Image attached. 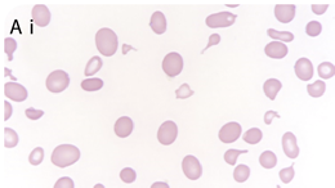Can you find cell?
Wrapping results in <instances>:
<instances>
[{
    "mask_svg": "<svg viewBox=\"0 0 335 188\" xmlns=\"http://www.w3.org/2000/svg\"><path fill=\"white\" fill-rule=\"evenodd\" d=\"M249 176H250V169L246 165H239V166H236L235 171H233V178L239 183L246 182L249 179Z\"/></svg>",
    "mask_w": 335,
    "mask_h": 188,
    "instance_id": "d4e9b609",
    "label": "cell"
},
{
    "mask_svg": "<svg viewBox=\"0 0 335 188\" xmlns=\"http://www.w3.org/2000/svg\"><path fill=\"white\" fill-rule=\"evenodd\" d=\"M120 178H121V180L124 183H133L134 180H136V178H137V174H136V171L133 170L131 168H125L122 169L121 173H120Z\"/></svg>",
    "mask_w": 335,
    "mask_h": 188,
    "instance_id": "4dcf8cb0",
    "label": "cell"
},
{
    "mask_svg": "<svg viewBox=\"0 0 335 188\" xmlns=\"http://www.w3.org/2000/svg\"><path fill=\"white\" fill-rule=\"evenodd\" d=\"M327 8H329V4H312V11L316 15H322L326 12Z\"/></svg>",
    "mask_w": 335,
    "mask_h": 188,
    "instance_id": "8d00e7d4",
    "label": "cell"
},
{
    "mask_svg": "<svg viewBox=\"0 0 335 188\" xmlns=\"http://www.w3.org/2000/svg\"><path fill=\"white\" fill-rule=\"evenodd\" d=\"M281 88H283L281 82L279 81V80H276V79L267 80V81L264 82V86H263L265 96H267V97L270 98V100H272V101L276 98L277 93L280 91Z\"/></svg>",
    "mask_w": 335,
    "mask_h": 188,
    "instance_id": "e0dca14e",
    "label": "cell"
},
{
    "mask_svg": "<svg viewBox=\"0 0 335 188\" xmlns=\"http://www.w3.org/2000/svg\"><path fill=\"white\" fill-rule=\"evenodd\" d=\"M276 188H280V187H279V185H277V187Z\"/></svg>",
    "mask_w": 335,
    "mask_h": 188,
    "instance_id": "b9f144b4",
    "label": "cell"
},
{
    "mask_svg": "<svg viewBox=\"0 0 335 188\" xmlns=\"http://www.w3.org/2000/svg\"><path fill=\"white\" fill-rule=\"evenodd\" d=\"M96 45L97 49L99 50V53L103 54L106 57L114 56L117 50V35L112 31L111 29L103 27V29L98 30L96 34Z\"/></svg>",
    "mask_w": 335,
    "mask_h": 188,
    "instance_id": "7a4b0ae2",
    "label": "cell"
},
{
    "mask_svg": "<svg viewBox=\"0 0 335 188\" xmlns=\"http://www.w3.org/2000/svg\"><path fill=\"white\" fill-rule=\"evenodd\" d=\"M264 52L270 58L281 59L288 54V47L281 41H272V43L265 45Z\"/></svg>",
    "mask_w": 335,
    "mask_h": 188,
    "instance_id": "9a60e30c",
    "label": "cell"
},
{
    "mask_svg": "<svg viewBox=\"0 0 335 188\" xmlns=\"http://www.w3.org/2000/svg\"><path fill=\"white\" fill-rule=\"evenodd\" d=\"M4 94L9 100H13L16 102H22L27 98L26 88H24L17 82H7L4 85Z\"/></svg>",
    "mask_w": 335,
    "mask_h": 188,
    "instance_id": "8fae6325",
    "label": "cell"
},
{
    "mask_svg": "<svg viewBox=\"0 0 335 188\" xmlns=\"http://www.w3.org/2000/svg\"><path fill=\"white\" fill-rule=\"evenodd\" d=\"M25 114H26V116L30 119V120H38V119H40L41 116H44L43 110H36L35 107H30V109H27L26 111H25Z\"/></svg>",
    "mask_w": 335,
    "mask_h": 188,
    "instance_id": "836d02e7",
    "label": "cell"
},
{
    "mask_svg": "<svg viewBox=\"0 0 335 188\" xmlns=\"http://www.w3.org/2000/svg\"><path fill=\"white\" fill-rule=\"evenodd\" d=\"M43 160H44V150L41 147H36L29 156L30 164L34 165V166L40 165L41 162H43Z\"/></svg>",
    "mask_w": 335,
    "mask_h": 188,
    "instance_id": "f1b7e54d",
    "label": "cell"
},
{
    "mask_svg": "<svg viewBox=\"0 0 335 188\" xmlns=\"http://www.w3.org/2000/svg\"><path fill=\"white\" fill-rule=\"evenodd\" d=\"M262 138H263V133L262 130L258 129V128H251V129H249L248 132L242 135V139L249 144L259 143V142L262 141Z\"/></svg>",
    "mask_w": 335,
    "mask_h": 188,
    "instance_id": "d6986e66",
    "label": "cell"
},
{
    "mask_svg": "<svg viewBox=\"0 0 335 188\" xmlns=\"http://www.w3.org/2000/svg\"><path fill=\"white\" fill-rule=\"evenodd\" d=\"M317 72L321 79H331L332 76H335V66L330 62H322L321 65H318Z\"/></svg>",
    "mask_w": 335,
    "mask_h": 188,
    "instance_id": "44dd1931",
    "label": "cell"
},
{
    "mask_svg": "<svg viewBox=\"0 0 335 188\" xmlns=\"http://www.w3.org/2000/svg\"><path fill=\"white\" fill-rule=\"evenodd\" d=\"M242 153H248V150H228L227 152L225 153V161L227 162L228 165H235L237 161V157Z\"/></svg>",
    "mask_w": 335,
    "mask_h": 188,
    "instance_id": "83f0119b",
    "label": "cell"
},
{
    "mask_svg": "<svg viewBox=\"0 0 335 188\" xmlns=\"http://www.w3.org/2000/svg\"><path fill=\"white\" fill-rule=\"evenodd\" d=\"M178 127L174 121H165L158 130V141L164 146H169L177 139Z\"/></svg>",
    "mask_w": 335,
    "mask_h": 188,
    "instance_id": "5b68a950",
    "label": "cell"
},
{
    "mask_svg": "<svg viewBox=\"0 0 335 188\" xmlns=\"http://www.w3.org/2000/svg\"><path fill=\"white\" fill-rule=\"evenodd\" d=\"M294 71L298 79L308 81L313 76V65L308 58H299L295 62Z\"/></svg>",
    "mask_w": 335,
    "mask_h": 188,
    "instance_id": "9c48e42d",
    "label": "cell"
},
{
    "mask_svg": "<svg viewBox=\"0 0 335 188\" xmlns=\"http://www.w3.org/2000/svg\"><path fill=\"white\" fill-rule=\"evenodd\" d=\"M281 143H283V151L289 159H295L299 155V147L297 144V137H295L293 133L288 132L283 135V139H281Z\"/></svg>",
    "mask_w": 335,
    "mask_h": 188,
    "instance_id": "30bf717a",
    "label": "cell"
},
{
    "mask_svg": "<svg viewBox=\"0 0 335 188\" xmlns=\"http://www.w3.org/2000/svg\"><path fill=\"white\" fill-rule=\"evenodd\" d=\"M18 143V134L11 128L4 129V147L12 148L16 147Z\"/></svg>",
    "mask_w": 335,
    "mask_h": 188,
    "instance_id": "cb8c5ba5",
    "label": "cell"
},
{
    "mask_svg": "<svg viewBox=\"0 0 335 188\" xmlns=\"http://www.w3.org/2000/svg\"><path fill=\"white\" fill-rule=\"evenodd\" d=\"M236 21V15L231 12H219L213 13V15L208 16L205 22L212 29H218V27H228L233 25Z\"/></svg>",
    "mask_w": 335,
    "mask_h": 188,
    "instance_id": "8992f818",
    "label": "cell"
},
{
    "mask_svg": "<svg viewBox=\"0 0 335 188\" xmlns=\"http://www.w3.org/2000/svg\"><path fill=\"white\" fill-rule=\"evenodd\" d=\"M275 17L281 24H289L295 17V6L294 4H276Z\"/></svg>",
    "mask_w": 335,
    "mask_h": 188,
    "instance_id": "7c38bea8",
    "label": "cell"
},
{
    "mask_svg": "<svg viewBox=\"0 0 335 188\" xmlns=\"http://www.w3.org/2000/svg\"><path fill=\"white\" fill-rule=\"evenodd\" d=\"M325 90H326V84H325L322 80H317V81H315L313 84H309V85L307 86V91H308L309 96L313 98L321 97V96L325 93Z\"/></svg>",
    "mask_w": 335,
    "mask_h": 188,
    "instance_id": "ffe728a7",
    "label": "cell"
},
{
    "mask_svg": "<svg viewBox=\"0 0 335 188\" xmlns=\"http://www.w3.org/2000/svg\"><path fill=\"white\" fill-rule=\"evenodd\" d=\"M268 36H271L272 39H276V40L281 41V43H290L294 39V35L289 31H277L274 29H268L267 31Z\"/></svg>",
    "mask_w": 335,
    "mask_h": 188,
    "instance_id": "603a6c76",
    "label": "cell"
},
{
    "mask_svg": "<svg viewBox=\"0 0 335 188\" xmlns=\"http://www.w3.org/2000/svg\"><path fill=\"white\" fill-rule=\"evenodd\" d=\"M241 130V125L239 123H228L225 127H222L218 137L223 143H232L240 138Z\"/></svg>",
    "mask_w": 335,
    "mask_h": 188,
    "instance_id": "ba28073f",
    "label": "cell"
},
{
    "mask_svg": "<svg viewBox=\"0 0 335 188\" xmlns=\"http://www.w3.org/2000/svg\"><path fill=\"white\" fill-rule=\"evenodd\" d=\"M102 68V59L99 57H92L89 61H88L87 66H85L84 74L87 76H92V75H96L99 70Z\"/></svg>",
    "mask_w": 335,
    "mask_h": 188,
    "instance_id": "ac0fdd59",
    "label": "cell"
},
{
    "mask_svg": "<svg viewBox=\"0 0 335 188\" xmlns=\"http://www.w3.org/2000/svg\"><path fill=\"white\" fill-rule=\"evenodd\" d=\"M163 70L169 77H175L183 70V58L177 52L166 54L163 61Z\"/></svg>",
    "mask_w": 335,
    "mask_h": 188,
    "instance_id": "277c9868",
    "label": "cell"
},
{
    "mask_svg": "<svg viewBox=\"0 0 335 188\" xmlns=\"http://www.w3.org/2000/svg\"><path fill=\"white\" fill-rule=\"evenodd\" d=\"M103 81L101 79H87L82 81V89L85 91H97L102 89Z\"/></svg>",
    "mask_w": 335,
    "mask_h": 188,
    "instance_id": "484cf974",
    "label": "cell"
},
{
    "mask_svg": "<svg viewBox=\"0 0 335 188\" xmlns=\"http://www.w3.org/2000/svg\"><path fill=\"white\" fill-rule=\"evenodd\" d=\"M219 41H221V35H218V34H212V35L209 36V41H208L207 47H205V49L203 50V52H201V53H204L205 50L209 49V48L212 47V45H217V44H219Z\"/></svg>",
    "mask_w": 335,
    "mask_h": 188,
    "instance_id": "d590c367",
    "label": "cell"
},
{
    "mask_svg": "<svg viewBox=\"0 0 335 188\" xmlns=\"http://www.w3.org/2000/svg\"><path fill=\"white\" fill-rule=\"evenodd\" d=\"M151 188H169V185L163 182H156L151 185Z\"/></svg>",
    "mask_w": 335,
    "mask_h": 188,
    "instance_id": "ab89813d",
    "label": "cell"
},
{
    "mask_svg": "<svg viewBox=\"0 0 335 188\" xmlns=\"http://www.w3.org/2000/svg\"><path fill=\"white\" fill-rule=\"evenodd\" d=\"M54 188H74V182L69 176H63V178H59V179L57 180V183L54 184Z\"/></svg>",
    "mask_w": 335,
    "mask_h": 188,
    "instance_id": "e575fe53",
    "label": "cell"
},
{
    "mask_svg": "<svg viewBox=\"0 0 335 188\" xmlns=\"http://www.w3.org/2000/svg\"><path fill=\"white\" fill-rule=\"evenodd\" d=\"M279 176H280L281 182L290 183L293 180V178H294V166H289V168L280 170Z\"/></svg>",
    "mask_w": 335,
    "mask_h": 188,
    "instance_id": "1f68e13d",
    "label": "cell"
},
{
    "mask_svg": "<svg viewBox=\"0 0 335 188\" xmlns=\"http://www.w3.org/2000/svg\"><path fill=\"white\" fill-rule=\"evenodd\" d=\"M16 49H17V41L13 38H7L4 40V50H6V54L8 56L9 61L13 59V53H15Z\"/></svg>",
    "mask_w": 335,
    "mask_h": 188,
    "instance_id": "f546056e",
    "label": "cell"
},
{
    "mask_svg": "<svg viewBox=\"0 0 335 188\" xmlns=\"http://www.w3.org/2000/svg\"><path fill=\"white\" fill-rule=\"evenodd\" d=\"M32 21L40 27L48 26L50 22L49 8L47 6H44V4H36L32 8Z\"/></svg>",
    "mask_w": 335,
    "mask_h": 188,
    "instance_id": "4fadbf2b",
    "label": "cell"
},
{
    "mask_svg": "<svg viewBox=\"0 0 335 188\" xmlns=\"http://www.w3.org/2000/svg\"><path fill=\"white\" fill-rule=\"evenodd\" d=\"M322 31V26L318 21H311L308 22L306 26V33L308 36H312V38H315V36H318Z\"/></svg>",
    "mask_w": 335,
    "mask_h": 188,
    "instance_id": "4316f807",
    "label": "cell"
},
{
    "mask_svg": "<svg viewBox=\"0 0 335 188\" xmlns=\"http://www.w3.org/2000/svg\"><path fill=\"white\" fill-rule=\"evenodd\" d=\"M94 188H105V187H103L102 184H96L94 185Z\"/></svg>",
    "mask_w": 335,
    "mask_h": 188,
    "instance_id": "60d3db41",
    "label": "cell"
},
{
    "mask_svg": "<svg viewBox=\"0 0 335 188\" xmlns=\"http://www.w3.org/2000/svg\"><path fill=\"white\" fill-rule=\"evenodd\" d=\"M274 118H279V114H277V112H275V111H267V112H265V116H264L265 124H268V125H270V124H271V121H272V119H274Z\"/></svg>",
    "mask_w": 335,
    "mask_h": 188,
    "instance_id": "f35d334b",
    "label": "cell"
},
{
    "mask_svg": "<svg viewBox=\"0 0 335 188\" xmlns=\"http://www.w3.org/2000/svg\"><path fill=\"white\" fill-rule=\"evenodd\" d=\"M70 84V77L67 75V72L62 70L53 71L52 74L47 77V89L52 93H62L66 90L67 86Z\"/></svg>",
    "mask_w": 335,
    "mask_h": 188,
    "instance_id": "3957f363",
    "label": "cell"
},
{
    "mask_svg": "<svg viewBox=\"0 0 335 188\" xmlns=\"http://www.w3.org/2000/svg\"><path fill=\"white\" fill-rule=\"evenodd\" d=\"M80 159L79 148L73 144H61L52 153V162L57 168H67Z\"/></svg>",
    "mask_w": 335,
    "mask_h": 188,
    "instance_id": "6da1fadb",
    "label": "cell"
},
{
    "mask_svg": "<svg viewBox=\"0 0 335 188\" xmlns=\"http://www.w3.org/2000/svg\"><path fill=\"white\" fill-rule=\"evenodd\" d=\"M12 105L9 102H4V120H8L11 118V115H12Z\"/></svg>",
    "mask_w": 335,
    "mask_h": 188,
    "instance_id": "74e56055",
    "label": "cell"
},
{
    "mask_svg": "<svg viewBox=\"0 0 335 188\" xmlns=\"http://www.w3.org/2000/svg\"><path fill=\"white\" fill-rule=\"evenodd\" d=\"M150 27H151L152 31H154L155 34H158V35H161V34L165 33L166 18L163 12L156 11L155 13H152L151 20H150Z\"/></svg>",
    "mask_w": 335,
    "mask_h": 188,
    "instance_id": "2e32d148",
    "label": "cell"
},
{
    "mask_svg": "<svg viewBox=\"0 0 335 188\" xmlns=\"http://www.w3.org/2000/svg\"><path fill=\"white\" fill-rule=\"evenodd\" d=\"M182 169H183L184 175L191 180H197L198 178L203 174V168H201V164L195 156L188 155L183 159L182 162Z\"/></svg>",
    "mask_w": 335,
    "mask_h": 188,
    "instance_id": "52a82bcc",
    "label": "cell"
},
{
    "mask_svg": "<svg viewBox=\"0 0 335 188\" xmlns=\"http://www.w3.org/2000/svg\"><path fill=\"white\" fill-rule=\"evenodd\" d=\"M259 162L264 169H272L276 166L277 164V157L272 151H265L260 155Z\"/></svg>",
    "mask_w": 335,
    "mask_h": 188,
    "instance_id": "7402d4cb",
    "label": "cell"
},
{
    "mask_svg": "<svg viewBox=\"0 0 335 188\" xmlns=\"http://www.w3.org/2000/svg\"><path fill=\"white\" fill-rule=\"evenodd\" d=\"M175 96H177V98H179V100H184V98H188L191 97V96H193V90L189 88L188 84H183L181 88H178L177 90H175Z\"/></svg>",
    "mask_w": 335,
    "mask_h": 188,
    "instance_id": "d6a6232c",
    "label": "cell"
},
{
    "mask_svg": "<svg viewBox=\"0 0 335 188\" xmlns=\"http://www.w3.org/2000/svg\"><path fill=\"white\" fill-rule=\"evenodd\" d=\"M133 120H131L130 118H128V116H122V118H120L119 120L115 123V133H116V135L120 137V138H126V137H129V135L131 134V132H133Z\"/></svg>",
    "mask_w": 335,
    "mask_h": 188,
    "instance_id": "5bb4252c",
    "label": "cell"
}]
</instances>
